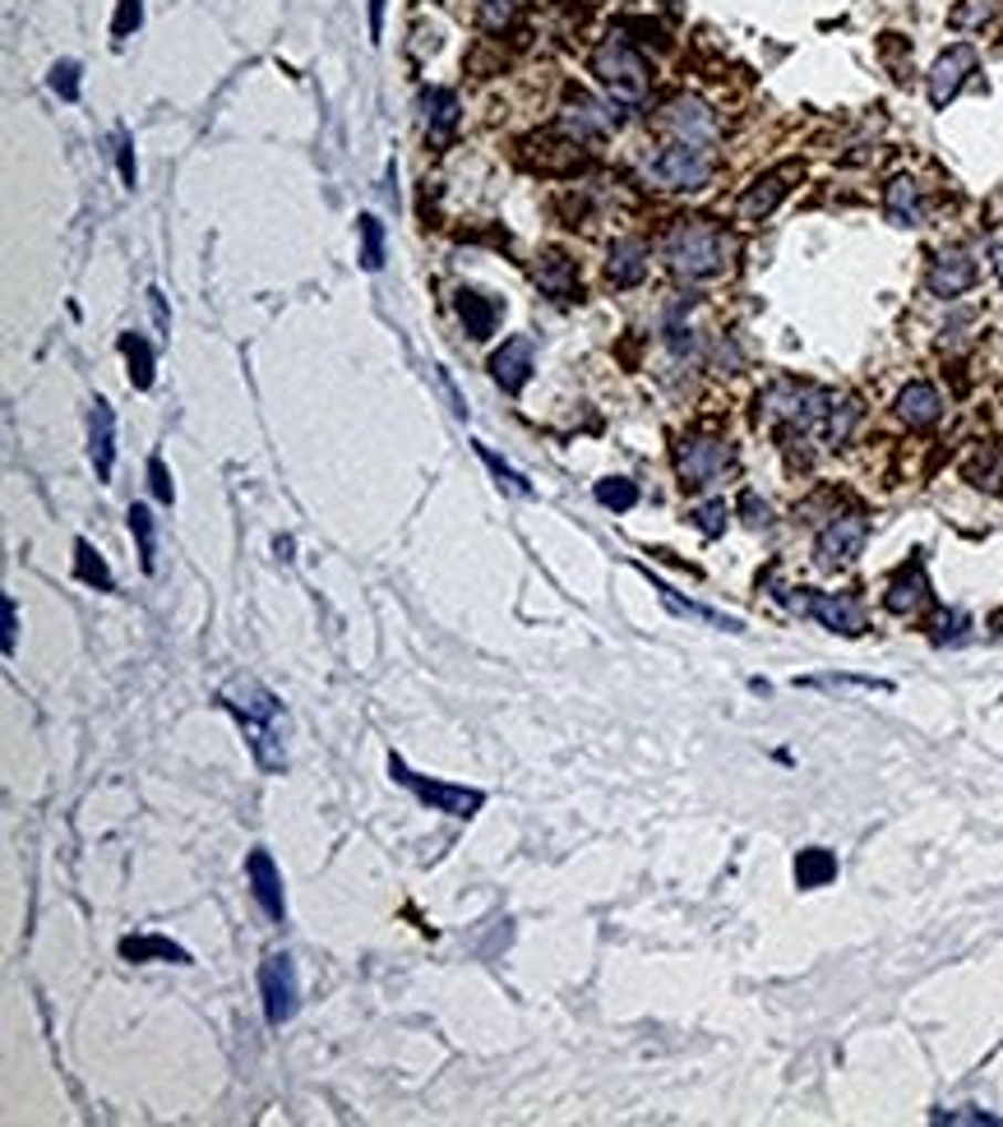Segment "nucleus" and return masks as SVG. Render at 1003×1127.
I'll list each match as a JSON object with an SVG mask.
<instances>
[{
    "label": "nucleus",
    "mask_w": 1003,
    "mask_h": 1127,
    "mask_svg": "<svg viewBox=\"0 0 1003 1127\" xmlns=\"http://www.w3.org/2000/svg\"><path fill=\"white\" fill-rule=\"evenodd\" d=\"M661 259L666 269L685 282H708V278H722L735 259V236L703 213H689L676 218L661 236Z\"/></svg>",
    "instance_id": "obj_1"
},
{
    "label": "nucleus",
    "mask_w": 1003,
    "mask_h": 1127,
    "mask_svg": "<svg viewBox=\"0 0 1003 1127\" xmlns=\"http://www.w3.org/2000/svg\"><path fill=\"white\" fill-rule=\"evenodd\" d=\"M828 407H833V393L801 384V379H777L773 388H763V398H759V416L782 435H814V430L823 435Z\"/></svg>",
    "instance_id": "obj_2"
},
{
    "label": "nucleus",
    "mask_w": 1003,
    "mask_h": 1127,
    "mask_svg": "<svg viewBox=\"0 0 1003 1127\" xmlns=\"http://www.w3.org/2000/svg\"><path fill=\"white\" fill-rule=\"evenodd\" d=\"M222 707L231 717H241L250 726V744H254V758H260V768L278 772L288 763V753H282V740H278V717H282V702L264 689L254 685V679H241V685H227L222 689Z\"/></svg>",
    "instance_id": "obj_3"
},
{
    "label": "nucleus",
    "mask_w": 1003,
    "mask_h": 1127,
    "mask_svg": "<svg viewBox=\"0 0 1003 1127\" xmlns=\"http://www.w3.org/2000/svg\"><path fill=\"white\" fill-rule=\"evenodd\" d=\"M593 74H597V84H602L615 102H625V107L642 102V97H648V88H652L648 61H642L625 38H606V42L593 51Z\"/></svg>",
    "instance_id": "obj_4"
},
{
    "label": "nucleus",
    "mask_w": 1003,
    "mask_h": 1127,
    "mask_svg": "<svg viewBox=\"0 0 1003 1127\" xmlns=\"http://www.w3.org/2000/svg\"><path fill=\"white\" fill-rule=\"evenodd\" d=\"M712 171H717L712 144H689V139H671L648 163V180H657L661 190H703Z\"/></svg>",
    "instance_id": "obj_5"
},
{
    "label": "nucleus",
    "mask_w": 1003,
    "mask_h": 1127,
    "mask_svg": "<svg viewBox=\"0 0 1003 1127\" xmlns=\"http://www.w3.org/2000/svg\"><path fill=\"white\" fill-rule=\"evenodd\" d=\"M791 611H801L809 619H818L823 628H833L842 638H860L865 634V606L851 592H814V587H795V592H777Z\"/></svg>",
    "instance_id": "obj_6"
},
{
    "label": "nucleus",
    "mask_w": 1003,
    "mask_h": 1127,
    "mask_svg": "<svg viewBox=\"0 0 1003 1127\" xmlns=\"http://www.w3.org/2000/svg\"><path fill=\"white\" fill-rule=\"evenodd\" d=\"M389 776L398 781V785H407L411 795H417L421 804H430L435 814H449V818H472V814H481V804H485V795L481 791H468V785H445V781H430V776H421V772H411L403 758H389Z\"/></svg>",
    "instance_id": "obj_7"
},
{
    "label": "nucleus",
    "mask_w": 1003,
    "mask_h": 1127,
    "mask_svg": "<svg viewBox=\"0 0 1003 1127\" xmlns=\"http://www.w3.org/2000/svg\"><path fill=\"white\" fill-rule=\"evenodd\" d=\"M731 462H735V449L717 435H685L676 444V471H680V481L693 486V490L717 486L731 471Z\"/></svg>",
    "instance_id": "obj_8"
},
{
    "label": "nucleus",
    "mask_w": 1003,
    "mask_h": 1127,
    "mask_svg": "<svg viewBox=\"0 0 1003 1127\" xmlns=\"http://www.w3.org/2000/svg\"><path fill=\"white\" fill-rule=\"evenodd\" d=\"M260 993H264V1016L269 1026H288L301 1008V980H296V961L288 952H273L260 966Z\"/></svg>",
    "instance_id": "obj_9"
},
{
    "label": "nucleus",
    "mask_w": 1003,
    "mask_h": 1127,
    "mask_svg": "<svg viewBox=\"0 0 1003 1127\" xmlns=\"http://www.w3.org/2000/svg\"><path fill=\"white\" fill-rule=\"evenodd\" d=\"M865 536H869L865 513H837L828 528L818 532V541H814L818 568H842V564H851L860 550H865Z\"/></svg>",
    "instance_id": "obj_10"
},
{
    "label": "nucleus",
    "mask_w": 1003,
    "mask_h": 1127,
    "mask_svg": "<svg viewBox=\"0 0 1003 1127\" xmlns=\"http://www.w3.org/2000/svg\"><path fill=\"white\" fill-rule=\"evenodd\" d=\"M657 129H666V135H676V139H689V144H712L717 139V116H712L708 102L680 93L657 112Z\"/></svg>",
    "instance_id": "obj_11"
},
{
    "label": "nucleus",
    "mask_w": 1003,
    "mask_h": 1127,
    "mask_svg": "<svg viewBox=\"0 0 1003 1127\" xmlns=\"http://www.w3.org/2000/svg\"><path fill=\"white\" fill-rule=\"evenodd\" d=\"M805 176V167L801 163H782V167H773V171H763L750 190L740 195V218L744 222H763L773 208L795 190V180Z\"/></svg>",
    "instance_id": "obj_12"
},
{
    "label": "nucleus",
    "mask_w": 1003,
    "mask_h": 1127,
    "mask_svg": "<svg viewBox=\"0 0 1003 1127\" xmlns=\"http://www.w3.org/2000/svg\"><path fill=\"white\" fill-rule=\"evenodd\" d=\"M967 74H975V46H971V42L948 46L943 56L934 61V70H930V102H934L939 112H943L948 102H953V97L962 93Z\"/></svg>",
    "instance_id": "obj_13"
},
{
    "label": "nucleus",
    "mask_w": 1003,
    "mask_h": 1127,
    "mask_svg": "<svg viewBox=\"0 0 1003 1127\" xmlns=\"http://www.w3.org/2000/svg\"><path fill=\"white\" fill-rule=\"evenodd\" d=\"M924 286H930V296L939 301H953L962 292L975 286V259L967 250H943L930 259V273H924Z\"/></svg>",
    "instance_id": "obj_14"
},
{
    "label": "nucleus",
    "mask_w": 1003,
    "mask_h": 1127,
    "mask_svg": "<svg viewBox=\"0 0 1003 1127\" xmlns=\"http://www.w3.org/2000/svg\"><path fill=\"white\" fill-rule=\"evenodd\" d=\"M245 878H250V893H254V901H260V910L269 915V920H278V925L288 920V901H282V878H278V864H273L269 851H250Z\"/></svg>",
    "instance_id": "obj_15"
},
{
    "label": "nucleus",
    "mask_w": 1003,
    "mask_h": 1127,
    "mask_svg": "<svg viewBox=\"0 0 1003 1127\" xmlns=\"http://www.w3.org/2000/svg\"><path fill=\"white\" fill-rule=\"evenodd\" d=\"M610 125H615V116L602 107V102L587 97V93H570V97H564L560 129H564L570 139H578V144H583V139H602Z\"/></svg>",
    "instance_id": "obj_16"
},
{
    "label": "nucleus",
    "mask_w": 1003,
    "mask_h": 1127,
    "mask_svg": "<svg viewBox=\"0 0 1003 1127\" xmlns=\"http://www.w3.org/2000/svg\"><path fill=\"white\" fill-rule=\"evenodd\" d=\"M924 601H930V578H924V564H920V560H907V564L888 578L884 606H888L892 615H916Z\"/></svg>",
    "instance_id": "obj_17"
},
{
    "label": "nucleus",
    "mask_w": 1003,
    "mask_h": 1127,
    "mask_svg": "<svg viewBox=\"0 0 1003 1127\" xmlns=\"http://www.w3.org/2000/svg\"><path fill=\"white\" fill-rule=\"evenodd\" d=\"M897 416L911 426V430H934L943 421V398L934 384L924 379H911L902 393H897Z\"/></svg>",
    "instance_id": "obj_18"
},
{
    "label": "nucleus",
    "mask_w": 1003,
    "mask_h": 1127,
    "mask_svg": "<svg viewBox=\"0 0 1003 1127\" xmlns=\"http://www.w3.org/2000/svg\"><path fill=\"white\" fill-rule=\"evenodd\" d=\"M88 453H93L97 481H107L112 467H116V411L102 403V398H97L93 411H88Z\"/></svg>",
    "instance_id": "obj_19"
},
{
    "label": "nucleus",
    "mask_w": 1003,
    "mask_h": 1127,
    "mask_svg": "<svg viewBox=\"0 0 1003 1127\" xmlns=\"http://www.w3.org/2000/svg\"><path fill=\"white\" fill-rule=\"evenodd\" d=\"M536 286H542L546 296H555V301H574L578 296V264L564 250H542V259H536Z\"/></svg>",
    "instance_id": "obj_20"
},
{
    "label": "nucleus",
    "mask_w": 1003,
    "mask_h": 1127,
    "mask_svg": "<svg viewBox=\"0 0 1003 1127\" xmlns=\"http://www.w3.org/2000/svg\"><path fill=\"white\" fill-rule=\"evenodd\" d=\"M491 375L504 393H519L532 379V337H509V343L491 356Z\"/></svg>",
    "instance_id": "obj_21"
},
{
    "label": "nucleus",
    "mask_w": 1003,
    "mask_h": 1127,
    "mask_svg": "<svg viewBox=\"0 0 1003 1127\" xmlns=\"http://www.w3.org/2000/svg\"><path fill=\"white\" fill-rule=\"evenodd\" d=\"M606 278H610V286H620V292L638 286L642 278H648V246L642 241H615L610 259H606Z\"/></svg>",
    "instance_id": "obj_22"
},
{
    "label": "nucleus",
    "mask_w": 1003,
    "mask_h": 1127,
    "mask_svg": "<svg viewBox=\"0 0 1003 1127\" xmlns=\"http://www.w3.org/2000/svg\"><path fill=\"white\" fill-rule=\"evenodd\" d=\"M884 213L897 227H916L924 218V195H920V180L916 176H892L888 190H884Z\"/></svg>",
    "instance_id": "obj_23"
},
{
    "label": "nucleus",
    "mask_w": 1003,
    "mask_h": 1127,
    "mask_svg": "<svg viewBox=\"0 0 1003 1127\" xmlns=\"http://www.w3.org/2000/svg\"><path fill=\"white\" fill-rule=\"evenodd\" d=\"M458 320H462V328H468V337H491L495 333V320H500V305L491 301V296H481V292H472V286H462L458 292Z\"/></svg>",
    "instance_id": "obj_24"
},
{
    "label": "nucleus",
    "mask_w": 1003,
    "mask_h": 1127,
    "mask_svg": "<svg viewBox=\"0 0 1003 1127\" xmlns=\"http://www.w3.org/2000/svg\"><path fill=\"white\" fill-rule=\"evenodd\" d=\"M657 592H661V606L671 611V615H680V619H699V624H712V628H722V634H744V624H740V619H731V615H722V611H708V606H699V601H685L676 587L657 583Z\"/></svg>",
    "instance_id": "obj_25"
},
{
    "label": "nucleus",
    "mask_w": 1003,
    "mask_h": 1127,
    "mask_svg": "<svg viewBox=\"0 0 1003 1127\" xmlns=\"http://www.w3.org/2000/svg\"><path fill=\"white\" fill-rule=\"evenodd\" d=\"M121 957H125V961H176V966H190V952L176 948L171 938H158V933L125 938V942H121Z\"/></svg>",
    "instance_id": "obj_26"
},
{
    "label": "nucleus",
    "mask_w": 1003,
    "mask_h": 1127,
    "mask_svg": "<svg viewBox=\"0 0 1003 1127\" xmlns=\"http://www.w3.org/2000/svg\"><path fill=\"white\" fill-rule=\"evenodd\" d=\"M860 416H865L860 398H851V393H833L828 421H823V439H828V444H846V439H851V430L860 426Z\"/></svg>",
    "instance_id": "obj_27"
},
{
    "label": "nucleus",
    "mask_w": 1003,
    "mask_h": 1127,
    "mask_svg": "<svg viewBox=\"0 0 1003 1127\" xmlns=\"http://www.w3.org/2000/svg\"><path fill=\"white\" fill-rule=\"evenodd\" d=\"M837 878V855L823 851V846H809L795 855V883L801 887H828Z\"/></svg>",
    "instance_id": "obj_28"
},
{
    "label": "nucleus",
    "mask_w": 1003,
    "mask_h": 1127,
    "mask_svg": "<svg viewBox=\"0 0 1003 1127\" xmlns=\"http://www.w3.org/2000/svg\"><path fill=\"white\" fill-rule=\"evenodd\" d=\"M74 573H80V583H88V587H97V592H116V578H112V568H107V560L93 550V541H74Z\"/></svg>",
    "instance_id": "obj_29"
},
{
    "label": "nucleus",
    "mask_w": 1003,
    "mask_h": 1127,
    "mask_svg": "<svg viewBox=\"0 0 1003 1127\" xmlns=\"http://www.w3.org/2000/svg\"><path fill=\"white\" fill-rule=\"evenodd\" d=\"M801 689H860V693H892L888 679H869V675H801L795 679Z\"/></svg>",
    "instance_id": "obj_30"
},
{
    "label": "nucleus",
    "mask_w": 1003,
    "mask_h": 1127,
    "mask_svg": "<svg viewBox=\"0 0 1003 1127\" xmlns=\"http://www.w3.org/2000/svg\"><path fill=\"white\" fill-rule=\"evenodd\" d=\"M421 107H426V125L435 129V135H449V129L458 125V97L449 88H426Z\"/></svg>",
    "instance_id": "obj_31"
},
{
    "label": "nucleus",
    "mask_w": 1003,
    "mask_h": 1127,
    "mask_svg": "<svg viewBox=\"0 0 1003 1127\" xmlns=\"http://www.w3.org/2000/svg\"><path fill=\"white\" fill-rule=\"evenodd\" d=\"M121 352H125V365H130V384L139 393L153 388V347L139 333H121Z\"/></svg>",
    "instance_id": "obj_32"
},
{
    "label": "nucleus",
    "mask_w": 1003,
    "mask_h": 1127,
    "mask_svg": "<svg viewBox=\"0 0 1003 1127\" xmlns=\"http://www.w3.org/2000/svg\"><path fill=\"white\" fill-rule=\"evenodd\" d=\"M130 532H135V541H139V564H144V573H153V568H158V522H153V513H148L144 504L130 509Z\"/></svg>",
    "instance_id": "obj_33"
},
{
    "label": "nucleus",
    "mask_w": 1003,
    "mask_h": 1127,
    "mask_svg": "<svg viewBox=\"0 0 1003 1127\" xmlns=\"http://www.w3.org/2000/svg\"><path fill=\"white\" fill-rule=\"evenodd\" d=\"M356 231H362V269L379 273L384 269V227L375 213H362L356 218Z\"/></svg>",
    "instance_id": "obj_34"
},
{
    "label": "nucleus",
    "mask_w": 1003,
    "mask_h": 1127,
    "mask_svg": "<svg viewBox=\"0 0 1003 1127\" xmlns=\"http://www.w3.org/2000/svg\"><path fill=\"white\" fill-rule=\"evenodd\" d=\"M597 504H606V509H615V513H625V509L638 504V486H634L629 477H606V481H597Z\"/></svg>",
    "instance_id": "obj_35"
},
{
    "label": "nucleus",
    "mask_w": 1003,
    "mask_h": 1127,
    "mask_svg": "<svg viewBox=\"0 0 1003 1127\" xmlns=\"http://www.w3.org/2000/svg\"><path fill=\"white\" fill-rule=\"evenodd\" d=\"M477 453H481V462H485V467H491V471H495V481H500L504 490H513V494H532V486H527V481H523V477H519V471H513V467H509L504 458H495L491 449H485V444H477Z\"/></svg>",
    "instance_id": "obj_36"
},
{
    "label": "nucleus",
    "mask_w": 1003,
    "mask_h": 1127,
    "mask_svg": "<svg viewBox=\"0 0 1003 1127\" xmlns=\"http://www.w3.org/2000/svg\"><path fill=\"white\" fill-rule=\"evenodd\" d=\"M693 518V528H699L703 536H722L727 532V504L722 500H708V504H699L689 513Z\"/></svg>",
    "instance_id": "obj_37"
},
{
    "label": "nucleus",
    "mask_w": 1003,
    "mask_h": 1127,
    "mask_svg": "<svg viewBox=\"0 0 1003 1127\" xmlns=\"http://www.w3.org/2000/svg\"><path fill=\"white\" fill-rule=\"evenodd\" d=\"M523 10V0H481V23L485 29H504Z\"/></svg>",
    "instance_id": "obj_38"
},
{
    "label": "nucleus",
    "mask_w": 1003,
    "mask_h": 1127,
    "mask_svg": "<svg viewBox=\"0 0 1003 1127\" xmlns=\"http://www.w3.org/2000/svg\"><path fill=\"white\" fill-rule=\"evenodd\" d=\"M139 23H144V0H121V6H116V19H112V33H116V38H130Z\"/></svg>",
    "instance_id": "obj_39"
},
{
    "label": "nucleus",
    "mask_w": 1003,
    "mask_h": 1127,
    "mask_svg": "<svg viewBox=\"0 0 1003 1127\" xmlns=\"http://www.w3.org/2000/svg\"><path fill=\"white\" fill-rule=\"evenodd\" d=\"M51 88H56L65 102L80 97V65H74V61H61L56 70H51Z\"/></svg>",
    "instance_id": "obj_40"
},
{
    "label": "nucleus",
    "mask_w": 1003,
    "mask_h": 1127,
    "mask_svg": "<svg viewBox=\"0 0 1003 1127\" xmlns=\"http://www.w3.org/2000/svg\"><path fill=\"white\" fill-rule=\"evenodd\" d=\"M148 486H153V494H158V504H171V500H176V486H171L167 462H163L158 453L148 458Z\"/></svg>",
    "instance_id": "obj_41"
},
{
    "label": "nucleus",
    "mask_w": 1003,
    "mask_h": 1127,
    "mask_svg": "<svg viewBox=\"0 0 1003 1127\" xmlns=\"http://www.w3.org/2000/svg\"><path fill=\"white\" fill-rule=\"evenodd\" d=\"M962 628H967V615H962V611H943V615L934 619V643L962 638Z\"/></svg>",
    "instance_id": "obj_42"
},
{
    "label": "nucleus",
    "mask_w": 1003,
    "mask_h": 1127,
    "mask_svg": "<svg viewBox=\"0 0 1003 1127\" xmlns=\"http://www.w3.org/2000/svg\"><path fill=\"white\" fill-rule=\"evenodd\" d=\"M0 615H6V657H14V643H19V611H14V596H0Z\"/></svg>",
    "instance_id": "obj_43"
},
{
    "label": "nucleus",
    "mask_w": 1003,
    "mask_h": 1127,
    "mask_svg": "<svg viewBox=\"0 0 1003 1127\" xmlns=\"http://www.w3.org/2000/svg\"><path fill=\"white\" fill-rule=\"evenodd\" d=\"M116 144H121V180H125V186H130V190H135V180H139V171H135V153H130V135H125V129H121V135H116Z\"/></svg>",
    "instance_id": "obj_44"
},
{
    "label": "nucleus",
    "mask_w": 1003,
    "mask_h": 1127,
    "mask_svg": "<svg viewBox=\"0 0 1003 1127\" xmlns=\"http://www.w3.org/2000/svg\"><path fill=\"white\" fill-rule=\"evenodd\" d=\"M740 513H744L750 528H763L767 522V504H759V494H740Z\"/></svg>",
    "instance_id": "obj_45"
},
{
    "label": "nucleus",
    "mask_w": 1003,
    "mask_h": 1127,
    "mask_svg": "<svg viewBox=\"0 0 1003 1127\" xmlns=\"http://www.w3.org/2000/svg\"><path fill=\"white\" fill-rule=\"evenodd\" d=\"M435 379H440V388H445V398H449V407L458 411V416H468V403L458 398V388H453V379H449V371L445 365H435Z\"/></svg>",
    "instance_id": "obj_46"
},
{
    "label": "nucleus",
    "mask_w": 1003,
    "mask_h": 1127,
    "mask_svg": "<svg viewBox=\"0 0 1003 1127\" xmlns=\"http://www.w3.org/2000/svg\"><path fill=\"white\" fill-rule=\"evenodd\" d=\"M990 14H994V6H985V0H981V6H971V10H958L953 23H958V29H971V23H985Z\"/></svg>",
    "instance_id": "obj_47"
},
{
    "label": "nucleus",
    "mask_w": 1003,
    "mask_h": 1127,
    "mask_svg": "<svg viewBox=\"0 0 1003 1127\" xmlns=\"http://www.w3.org/2000/svg\"><path fill=\"white\" fill-rule=\"evenodd\" d=\"M384 33V0H370V38Z\"/></svg>",
    "instance_id": "obj_48"
},
{
    "label": "nucleus",
    "mask_w": 1003,
    "mask_h": 1127,
    "mask_svg": "<svg viewBox=\"0 0 1003 1127\" xmlns=\"http://www.w3.org/2000/svg\"><path fill=\"white\" fill-rule=\"evenodd\" d=\"M994 273H999V286H1003V241L994 246Z\"/></svg>",
    "instance_id": "obj_49"
}]
</instances>
